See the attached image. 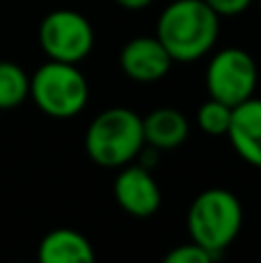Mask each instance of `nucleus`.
I'll return each mask as SVG.
<instances>
[{"label": "nucleus", "mask_w": 261, "mask_h": 263, "mask_svg": "<svg viewBox=\"0 0 261 263\" xmlns=\"http://www.w3.org/2000/svg\"><path fill=\"white\" fill-rule=\"evenodd\" d=\"M220 14L203 0H171L157 16L155 37L174 63L188 65L213 53L220 40Z\"/></svg>", "instance_id": "nucleus-1"}, {"label": "nucleus", "mask_w": 261, "mask_h": 263, "mask_svg": "<svg viewBox=\"0 0 261 263\" xmlns=\"http://www.w3.org/2000/svg\"><path fill=\"white\" fill-rule=\"evenodd\" d=\"M143 145V120L127 106H111L100 111L88 123L83 136L88 159L102 168H120L129 162H137Z\"/></svg>", "instance_id": "nucleus-2"}, {"label": "nucleus", "mask_w": 261, "mask_h": 263, "mask_svg": "<svg viewBox=\"0 0 261 263\" xmlns=\"http://www.w3.org/2000/svg\"><path fill=\"white\" fill-rule=\"evenodd\" d=\"M240 229H243V205L238 196L225 187L203 190L188 208L190 240L208 250L215 259L234 245Z\"/></svg>", "instance_id": "nucleus-3"}, {"label": "nucleus", "mask_w": 261, "mask_h": 263, "mask_svg": "<svg viewBox=\"0 0 261 263\" xmlns=\"http://www.w3.org/2000/svg\"><path fill=\"white\" fill-rule=\"evenodd\" d=\"M90 86L79 65L46 60L30 74V102L53 120H72L86 109Z\"/></svg>", "instance_id": "nucleus-4"}, {"label": "nucleus", "mask_w": 261, "mask_h": 263, "mask_svg": "<svg viewBox=\"0 0 261 263\" xmlns=\"http://www.w3.org/2000/svg\"><path fill=\"white\" fill-rule=\"evenodd\" d=\"M37 42L49 60L79 65L92 53L95 28L81 12L60 7L40 21Z\"/></svg>", "instance_id": "nucleus-5"}, {"label": "nucleus", "mask_w": 261, "mask_h": 263, "mask_svg": "<svg viewBox=\"0 0 261 263\" xmlns=\"http://www.w3.org/2000/svg\"><path fill=\"white\" fill-rule=\"evenodd\" d=\"M203 79L208 97L225 102L234 109L240 102L254 97L259 86V67L257 60L245 49L227 46L208 58Z\"/></svg>", "instance_id": "nucleus-6"}, {"label": "nucleus", "mask_w": 261, "mask_h": 263, "mask_svg": "<svg viewBox=\"0 0 261 263\" xmlns=\"http://www.w3.org/2000/svg\"><path fill=\"white\" fill-rule=\"evenodd\" d=\"M151 171L153 168L143 166L139 162H129L120 166L118 176L114 180V199L123 213L146 219L160 210L162 190Z\"/></svg>", "instance_id": "nucleus-7"}, {"label": "nucleus", "mask_w": 261, "mask_h": 263, "mask_svg": "<svg viewBox=\"0 0 261 263\" xmlns=\"http://www.w3.org/2000/svg\"><path fill=\"white\" fill-rule=\"evenodd\" d=\"M120 69L134 83H157L171 72L174 58L155 35L132 37L120 49Z\"/></svg>", "instance_id": "nucleus-8"}, {"label": "nucleus", "mask_w": 261, "mask_h": 263, "mask_svg": "<svg viewBox=\"0 0 261 263\" xmlns=\"http://www.w3.org/2000/svg\"><path fill=\"white\" fill-rule=\"evenodd\" d=\"M227 139L243 162L261 168V97H250L231 109Z\"/></svg>", "instance_id": "nucleus-9"}, {"label": "nucleus", "mask_w": 261, "mask_h": 263, "mask_svg": "<svg viewBox=\"0 0 261 263\" xmlns=\"http://www.w3.org/2000/svg\"><path fill=\"white\" fill-rule=\"evenodd\" d=\"M143 139L146 145L160 150H174L183 145L190 136V120L183 111L171 109V106H160L143 116Z\"/></svg>", "instance_id": "nucleus-10"}, {"label": "nucleus", "mask_w": 261, "mask_h": 263, "mask_svg": "<svg viewBox=\"0 0 261 263\" xmlns=\"http://www.w3.org/2000/svg\"><path fill=\"white\" fill-rule=\"evenodd\" d=\"M37 259L44 263H90L95 250L83 233L74 229H53L42 238Z\"/></svg>", "instance_id": "nucleus-11"}, {"label": "nucleus", "mask_w": 261, "mask_h": 263, "mask_svg": "<svg viewBox=\"0 0 261 263\" xmlns=\"http://www.w3.org/2000/svg\"><path fill=\"white\" fill-rule=\"evenodd\" d=\"M30 100V74L14 60H0V111H9Z\"/></svg>", "instance_id": "nucleus-12"}, {"label": "nucleus", "mask_w": 261, "mask_h": 263, "mask_svg": "<svg viewBox=\"0 0 261 263\" xmlns=\"http://www.w3.org/2000/svg\"><path fill=\"white\" fill-rule=\"evenodd\" d=\"M197 127L208 136H227L231 123V106L220 100L208 97L197 109Z\"/></svg>", "instance_id": "nucleus-13"}, {"label": "nucleus", "mask_w": 261, "mask_h": 263, "mask_svg": "<svg viewBox=\"0 0 261 263\" xmlns=\"http://www.w3.org/2000/svg\"><path fill=\"white\" fill-rule=\"evenodd\" d=\"M164 261L166 263H211V261H215V256L208 250H203L201 245L190 240L185 245H178L171 252H166Z\"/></svg>", "instance_id": "nucleus-14"}, {"label": "nucleus", "mask_w": 261, "mask_h": 263, "mask_svg": "<svg viewBox=\"0 0 261 263\" xmlns=\"http://www.w3.org/2000/svg\"><path fill=\"white\" fill-rule=\"evenodd\" d=\"M203 3L220 16H238V14L248 12L254 0H203Z\"/></svg>", "instance_id": "nucleus-15"}, {"label": "nucleus", "mask_w": 261, "mask_h": 263, "mask_svg": "<svg viewBox=\"0 0 261 263\" xmlns=\"http://www.w3.org/2000/svg\"><path fill=\"white\" fill-rule=\"evenodd\" d=\"M118 7H123V9H127V12H141V9H146V7H151L155 0H114Z\"/></svg>", "instance_id": "nucleus-16"}, {"label": "nucleus", "mask_w": 261, "mask_h": 263, "mask_svg": "<svg viewBox=\"0 0 261 263\" xmlns=\"http://www.w3.org/2000/svg\"><path fill=\"white\" fill-rule=\"evenodd\" d=\"M259 3H261V0H259Z\"/></svg>", "instance_id": "nucleus-17"}]
</instances>
